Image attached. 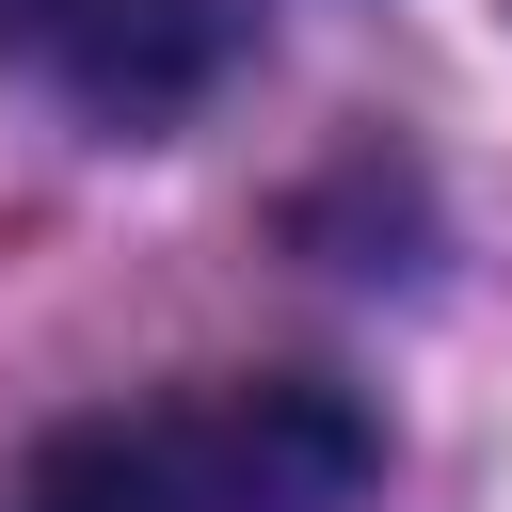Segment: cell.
I'll list each match as a JSON object with an SVG mask.
<instances>
[{
    "label": "cell",
    "mask_w": 512,
    "mask_h": 512,
    "mask_svg": "<svg viewBox=\"0 0 512 512\" xmlns=\"http://www.w3.org/2000/svg\"><path fill=\"white\" fill-rule=\"evenodd\" d=\"M16 32L48 48V80L112 128H176L224 96L240 64V0H16Z\"/></svg>",
    "instance_id": "cell-1"
},
{
    "label": "cell",
    "mask_w": 512,
    "mask_h": 512,
    "mask_svg": "<svg viewBox=\"0 0 512 512\" xmlns=\"http://www.w3.org/2000/svg\"><path fill=\"white\" fill-rule=\"evenodd\" d=\"M176 432H192V464L224 480V512H336V496L368 480V416L320 400V384H240V400H208V416H176Z\"/></svg>",
    "instance_id": "cell-2"
},
{
    "label": "cell",
    "mask_w": 512,
    "mask_h": 512,
    "mask_svg": "<svg viewBox=\"0 0 512 512\" xmlns=\"http://www.w3.org/2000/svg\"><path fill=\"white\" fill-rule=\"evenodd\" d=\"M16 512H224V480L192 464L176 416H96V432H48L32 448V496Z\"/></svg>",
    "instance_id": "cell-3"
}]
</instances>
